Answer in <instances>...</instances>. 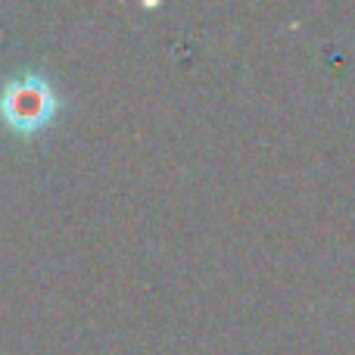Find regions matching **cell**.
Returning a JSON list of instances; mask_svg holds the SVG:
<instances>
[{
    "instance_id": "cell-1",
    "label": "cell",
    "mask_w": 355,
    "mask_h": 355,
    "mask_svg": "<svg viewBox=\"0 0 355 355\" xmlns=\"http://www.w3.org/2000/svg\"><path fill=\"white\" fill-rule=\"evenodd\" d=\"M12 119L16 122H41L44 110H47V94L35 85H22L10 100Z\"/></svg>"
}]
</instances>
